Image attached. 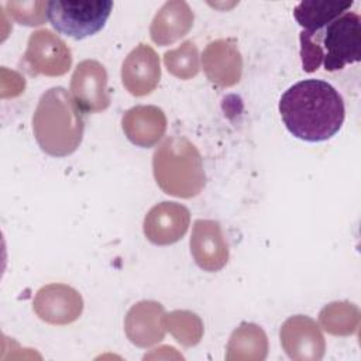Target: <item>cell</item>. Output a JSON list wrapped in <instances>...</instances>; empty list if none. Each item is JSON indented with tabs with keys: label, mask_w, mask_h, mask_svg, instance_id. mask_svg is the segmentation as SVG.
<instances>
[{
	"label": "cell",
	"mask_w": 361,
	"mask_h": 361,
	"mask_svg": "<svg viewBox=\"0 0 361 361\" xmlns=\"http://www.w3.org/2000/svg\"><path fill=\"white\" fill-rule=\"evenodd\" d=\"M302 66L316 71L320 63L329 72L343 69L361 59V18L347 11L316 32H300Z\"/></svg>",
	"instance_id": "obj_2"
},
{
	"label": "cell",
	"mask_w": 361,
	"mask_h": 361,
	"mask_svg": "<svg viewBox=\"0 0 361 361\" xmlns=\"http://www.w3.org/2000/svg\"><path fill=\"white\" fill-rule=\"evenodd\" d=\"M123 127L133 142L149 147L164 134L165 117L157 107H135L124 117Z\"/></svg>",
	"instance_id": "obj_13"
},
{
	"label": "cell",
	"mask_w": 361,
	"mask_h": 361,
	"mask_svg": "<svg viewBox=\"0 0 361 361\" xmlns=\"http://www.w3.org/2000/svg\"><path fill=\"white\" fill-rule=\"evenodd\" d=\"M113 10L110 0H52L47 1V18L63 35L83 39L99 32Z\"/></svg>",
	"instance_id": "obj_5"
},
{
	"label": "cell",
	"mask_w": 361,
	"mask_h": 361,
	"mask_svg": "<svg viewBox=\"0 0 361 361\" xmlns=\"http://www.w3.org/2000/svg\"><path fill=\"white\" fill-rule=\"evenodd\" d=\"M353 1L337 0H307L300 1L295 10L293 17L305 32H316L324 28L329 23L347 13Z\"/></svg>",
	"instance_id": "obj_14"
},
{
	"label": "cell",
	"mask_w": 361,
	"mask_h": 361,
	"mask_svg": "<svg viewBox=\"0 0 361 361\" xmlns=\"http://www.w3.org/2000/svg\"><path fill=\"white\" fill-rule=\"evenodd\" d=\"M190 247L196 262L206 271H217L227 262V245L217 221L197 220Z\"/></svg>",
	"instance_id": "obj_8"
},
{
	"label": "cell",
	"mask_w": 361,
	"mask_h": 361,
	"mask_svg": "<svg viewBox=\"0 0 361 361\" xmlns=\"http://www.w3.org/2000/svg\"><path fill=\"white\" fill-rule=\"evenodd\" d=\"M106 71L96 61H83L72 76V92L76 103L90 111H99L109 106L106 93Z\"/></svg>",
	"instance_id": "obj_7"
},
{
	"label": "cell",
	"mask_w": 361,
	"mask_h": 361,
	"mask_svg": "<svg viewBox=\"0 0 361 361\" xmlns=\"http://www.w3.org/2000/svg\"><path fill=\"white\" fill-rule=\"evenodd\" d=\"M193 24L190 6L183 0L166 1L151 24V37L155 42L165 45L183 37Z\"/></svg>",
	"instance_id": "obj_11"
},
{
	"label": "cell",
	"mask_w": 361,
	"mask_h": 361,
	"mask_svg": "<svg viewBox=\"0 0 361 361\" xmlns=\"http://www.w3.org/2000/svg\"><path fill=\"white\" fill-rule=\"evenodd\" d=\"M278 109L286 130L307 142L333 138L345 118L341 94L320 79H305L292 85L281 96Z\"/></svg>",
	"instance_id": "obj_1"
},
{
	"label": "cell",
	"mask_w": 361,
	"mask_h": 361,
	"mask_svg": "<svg viewBox=\"0 0 361 361\" xmlns=\"http://www.w3.org/2000/svg\"><path fill=\"white\" fill-rule=\"evenodd\" d=\"M154 172L159 186L175 196H193L204 183L200 157L186 140L165 141L155 152Z\"/></svg>",
	"instance_id": "obj_4"
},
{
	"label": "cell",
	"mask_w": 361,
	"mask_h": 361,
	"mask_svg": "<svg viewBox=\"0 0 361 361\" xmlns=\"http://www.w3.org/2000/svg\"><path fill=\"white\" fill-rule=\"evenodd\" d=\"M159 80V62L152 48L140 45L123 63V83L137 96L149 93Z\"/></svg>",
	"instance_id": "obj_10"
},
{
	"label": "cell",
	"mask_w": 361,
	"mask_h": 361,
	"mask_svg": "<svg viewBox=\"0 0 361 361\" xmlns=\"http://www.w3.org/2000/svg\"><path fill=\"white\" fill-rule=\"evenodd\" d=\"M37 312L49 322H66L80 312V298L71 288L52 285L44 288L35 300Z\"/></svg>",
	"instance_id": "obj_12"
},
{
	"label": "cell",
	"mask_w": 361,
	"mask_h": 361,
	"mask_svg": "<svg viewBox=\"0 0 361 361\" xmlns=\"http://www.w3.org/2000/svg\"><path fill=\"white\" fill-rule=\"evenodd\" d=\"M35 138L42 151L54 157L72 154L82 141L83 118L76 100L63 87L47 90L32 117Z\"/></svg>",
	"instance_id": "obj_3"
},
{
	"label": "cell",
	"mask_w": 361,
	"mask_h": 361,
	"mask_svg": "<svg viewBox=\"0 0 361 361\" xmlns=\"http://www.w3.org/2000/svg\"><path fill=\"white\" fill-rule=\"evenodd\" d=\"M197 52L195 45L188 41L179 49L165 54V63L168 69L182 78L192 76L197 72Z\"/></svg>",
	"instance_id": "obj_15"
},
{
	"label": "cell",
	"mask_w": 361,
	"mask_h": 361,
	"mask_svg": "<svg viewBox=\"0 0 361 361\" xmlns=\"http://www.w3.org/2000/svg\"><path fill=\"white\" fill-rule=\"evenodd\" d=\"M27 58L38 71L48 75H61L71 65L69 49L48 30L37 31L30 37Z\"/></svg>",
	"instance_id": "obj_9"
},
{
	"label": "cell",
	"mask_w": 361,
	"mask_h": 361,
	"mask_svg": "<svg viewBox=\"0 0 361 361\" xmlns=\"http://www.w3.org/2000/svg\"><path fill=\"white\" fill-rule=\"evenodd\" d=\"M189 212L176 203L164 202L155 206L145 217L144 231L155 244H171L178 241L186 231Z\"/></svg>",
	"instance_id": "obj_6"
}]
</instances>
